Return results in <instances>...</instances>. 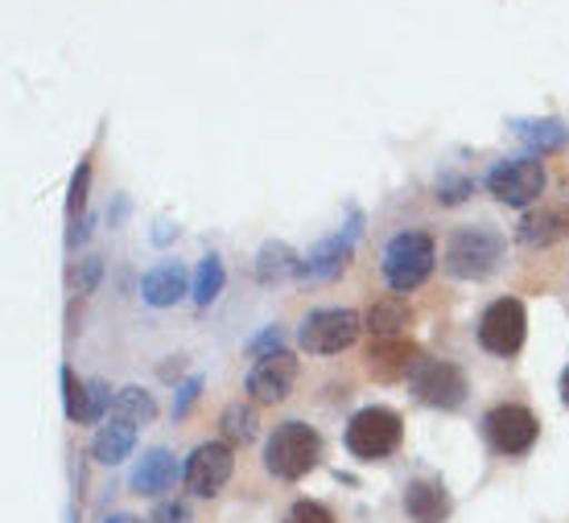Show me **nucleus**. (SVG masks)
Returning a JSON list of instances; mask_svg holds the SVG:
<instances>
[{
    "instance_id": "4be33fe9",
    "label": "nucleus",
    "mask_w": 569,
    "mask_h": 523,
    "mask_svg": "<svg viewBox=\"0 0 569 523\" xmlns=\"http://www.w3.org/2000/svg\"><path fill=\"white\" fill-rule=\"evenodd\" d=\"M112 416H124V421H132V424H144V421H153L157 416V404L144 388H120V392H116V404H112Z\"/></svg>"
},
{
    "instance_id": "9d476101",
    "label": "nucleus",
    "mask_w": 569,
    "mask_h": 523,
    "mask_svg": "<svg viewBox=\"0 0 569 523\" xmlns=\"http://www.w3.org/2000/svg\"><path fill=\"white\" fill-rule=\"evenodd\" d=\"M231 466H236V457H231L228 441H202L199 450L186 457V491L202 499L219 495L231 479Z\"/></svg>"
},
{
    "instance_id": "473e14b6",
    "label": "nucleus",
    "mask_w": 569,
    "mask_h": 523,
    "mask_svg": "<svg viewBox=\"0 0 569 523\" xmlns=\"http://www.w3.org/2000/svg\"><path fill=\"white\" fill-rule=\"evenodd\" d=\"M96 276H100V260H87V272H83V281H79V293H87V289L96 284Z\"/></svg>"
},
{
    "instance_id": "0eeeda50",
    "label": "nucleus",
    "mask_w": 569,
    "mask_h": 523,
    "mask_svg": "<svg viewBox=\"0 0 569 523\" xmlns=\"http://www.w3.org/2000/svg\"><path fill=\"white\" fill-rule=\"evenodd\" d=\"M483 429H487V441H491V450L496 453H508V457H520L537 445V433H541V424L537 416L525 409V404H499L483 416Z\"/></svg>"
},
{
    "instance_id": "cd10ccee",
    "label": "nucleus",
    "mask_w": 569,
    "mask_h": 523,
    "mask_svg": "<svg viewBox=\"0 0 569 523\" xmlns=\"http://www.w3.org/2000/svg\"><path fill=\"white\" fill-rule=\"evenodd\" d=\"M108 404H116L112 392H108V383H103V380L87 383V421H100Z\"/></svg>"
},
{
    "instance_id": "f704fd0d",
    "label": "nucleus",
    "mask_w": 569,
    "mask_h": 523,
    "mask_svg": "<svg viewBox=\"0 0 569 523\" xmlns=\"http://www.w3.org/2000/svg\"><path fill=\"white\" fill-rule=\"evenodd\" d=\"M108 523H144V520H137V515H112Z\"/></svg>"
},
{
    "instance_id": "39448f33",
    "label": "nucleus",
    "mask_w": 569,
    "mask_h": 523,
    "mask_svg": "<svg viewBox=\"0 0 569 523\" xmlns=\"http://www.w3.org/2000/svg\"><path fill=\"white\" fill-rule=\"evenodd\" d=\"M491 199L503 207H532L545 194V165L537 157H508L487 173Z\"/></svg>"
},
{
    "instance_id": "bb28decb",
    "label": "nucleus",
    "mask_w": 569,
    "mask_h": 523,
    "mask_svg": "<svg viewBox=\"0 0 569 523\" xmlns=\"http://www.w3.org/2000/svg\"><path fill=\"white\" fill-rule=\"evenodd\" d=\"M284 523H335V515H330L322 503H313V499H301V503H293V511L284 515Z\"/></svg>"
},
{
    "instance_id": "ddd939ff",
    "label": "nucleus",
    "mask_w": 569,
    "mask_h": 523,
    "mask_svg": "<svg viewBox=\"0 0 569 523\" xmlns=\"http://www.w3.org/2000/svg\"><path fill=\"white\" fill-rule=\"evenodd\" d=\"M520 243L525 248H549V243L566 240L569 235V207H541V211H528L525 219H520Z\"/></svg>"
},
{
    "instance_id": "f8f14e48",
    "label": "nucleus",
    "mask_w": 569,
    "mask_h": 523,
    "mask_svg": "<svg viewBox=\"0 0 569 523\" xmlns=\"http://www.w3.org/2000/svg\"><path fill=\"white\" fill-rule=\"evenodd\" d=\"M417 363H421V351H417L413 342H405V339H380L368 351V371L376 375V380H385V383L409 380Z\"/></svg>"
},
{
    "instance_id": "412c9836",
    "label": "nucleus",
    "mask_w": 569,
    "mask_h": 523,
    "mask_svg": "<svg viewBox=\"0 0 569 523\" xmlns=\"http://www.w3.org/2000/svg\"><path fill=\"white\" fill-rule=\"evenodd\" d=\"M400 325H409V305L400 298H385L376 301L368 310V330L376 334V339H397Z\"/></svg>"
},
{
    "instance_id": "7ed1b4c3",
    "label": "nucleus",
    "mask_w": 569,
    "mask_h": 523,
    "mask_svg": "<svg viewBox=\"0 0 569 523\" xmlns=\"http://www.w3.org/2000/svg\"><path fill=\"white\" fill-rule=\"evenodd\" d=\"M433 260H438V248H433L426 231H400V235L388 240L380 269H385V281L392 293H413L417 284L429 281Z\"/></svg>"
},
{
    "instance_id": "7c9ffc66",
    "label": "nucleus",
    "mask_w": 569,
    "mask_h": 523,
    "mask_svg": "<svg viewBox=\"0 0 569 523\" xmlns=\"http://www.w3.org/2000/svg\"><path fill=\"white\" fill-rule=\"evenodd\" d=\"M199 388H202L199 375H194V380H186V383H182V396L173 400V416H186V412H190V404H194V396H199Z\"/></svg>"
},
{
    "instance_id": "72a5a7b5",
    "label": "nucleus",
    "mask_w": 569,
    "mask_h": 523,
    "mask_svg": "<svg viewBox=\"0 0 569 523\" xmlns=\"http://www.w3.org/2000/svg\"><path fill=\"white\" fill-rule=\"evenodd\" d=\"M561 400H566V404H569V368L561 371Z\"/></svg>"
},
{
    "instance_id": "c756f323",
    "label": "nucleus",
    "mask_w": 569,
    "mask_h": 523,
    "mask_svg": "<svg viewBox=\"0 0 569 523\" xmlns=\"http://www.w3.org/2000/svg\"><path fill=\"white\" fill-rule=\"evenodd\" d=\"M248 351L257 354V359H264V354H277V351H281V330H277V325H272V330H264L260 339L248 342Z\"/></svg>"
},
{
    "instance_id": "6ab92c4d",
    "label": "nucleus",
    "mask_w": 569,
    "mask_h": 523,
    "mask_svg": "<svg viewBox=\"0 0 569 523\" xmlns=\"http://www.w3.org/2000/svg\"><path fill=\"white\" fill-rule=\"evenodd\" d=\"M512 132L532 149V153H541V157L566 149V141H569V128L561 124V120H516Z\"/></svg>"
},
{
    "instance_id": "423d86ee",
    "label": "nucleus",
    "mask_w": 569,
    "mask_h": 523,
    "mask_svg": "<svg viewBox=\"0 0 569 523\" xmlns=\"http://www.w3.org/2000/svg\"><path fill=\"white\" fill-rule=\"evenodd\" d=\"M409 388L417 392L421 404L429 409H458L467 400V375L455 363H441V359H421L409 375Z\"/></svg>"
},
{
    "instance_id": "9b49d317",
    "label": "nucleus",
    "mask_w": 569,
    "mask_h": 523,
    "mask_svg": "<svg viewBox=\"0 0 569 523\" xmlns=\"http://www.w3.org/2000/svg\"><path fill=\"white\" fill-rule=\"evenodd\" d=\"M298 383V359L289 351L264 354L257 368L248 371V392L257 404H281Z\"/></svg>"
},
{
    "instance_id": "5701e85b",
    "label": "nucleus",
    "mask_w": 569,
    "mask_h": 523,
    "mask_svg": "<svg viewBox=\"0 0 569 523\" xmlns=\"http://www.w3.org/2000/svg\"><path fill=\"white\" fill-rule=\"evenodd\" d=\"M223 281H228V272H223V260L219 255H202V264H199V272H194V301L199 305H211L219 293H223Z\"/></svg>"
},
{
    "instance_id": "2eb2a0df",
    "label": "nucleus",
    "mask_w": 569,
    "mask_h": 523,
    "mask_svg": "<svg viewBox=\"0 0 569 523\" xmlns=\"http://www.w3.org/2000/svg\"><path fill=\"white\" fill-rule=\"evenodd\" d=\"M405 511L413 523H441L450 515V495L433 479H417L405 486Z\"/></svg>"
},
{
    "instance_id": "f257e3e1",
    "label": "nucleus",
    "mask_w": 569,
    "mask_h": 523,
    "mask_svg": "<svg viewBox=\"0 0 569 523\" xmlns=\"http://www.w3.org/2000/svg\"><path fill=\"white\" fill-rule=\"evenodd\" d=\"M318 457H322V437L306 421L277 424V433L264 445V466H269V474H277L284 482L306 479L318 466Z\"/></svg>"
},
{
    "instance_id": "6e6552de",
    "label": "nucleus",
    "mask_w": 569,
    "mask_h": 523,
    "mask_svg": "<svg viewBox=\"0 0 569 523\" xmlns=\"http://www.w3.org/2000/svg\"><path fill=\"white\" fill-rule=\"evenodd\" d=\"M359 339V313L356 310H313L298 330L301 351L335 354Z\"/></svg>"
},
{
    "instance_id": "393cba45",
    "label": "nucleus",
    "mask_w": 569,
    "mask_h": 523,
    "mask_svg": "<svg viewBox=\"0 0 569 523\" xmlns=\"http://www.w3.org/2000/svg\"><path fill=\"white\" fill-rule=\"evenodd\" d=\"M62 392H67V416L87 424V383L74 380V371H62Z\"/></svg>"
},
{
    "instance_id": "f3484780",
    "label": "nucleus",
    "mask_w": 569,
    "mask_h": 523,
    "mask_svg": "<svg viewBox=\"0 0 569 523\" xmlns=\"http://www.w3.org/2000/svg\"><path fill=\"white\" fill-rule=\"evenodd\" d=\"M137 445V424L124 421V416H112L108 424H100V433L91 441V453H96V462L103 466H116V462H124Z\"/></svg>"
},
{
    "instance_id": "aec40b11",
    "label": "nucleus",
    "mask_w": 569,
    "mask_h": 523,
    "mask_svg": "<svg viewBox=\"0 0 569 523\" xmlns=\"http://www.w3.org/2000/svg\"><path fill=\"white\" fill-rule=\"evenodd\" d=\"M293 272H301V260L293 255V248H289V243H264V248H260L257 276L264 284L284 281V276H293Z\"/></svg>"
},
{
    "instance_id": "4468645a",
    "label": "nucleus",
    "mask_w": 569,
    "mask_h": 523,
    "mask_svg": "<svg viewBox=\"0 0 569 523\" xmlns=\"http://www.w3.org/2000/svg\"><path fill=\"white\" fill-rule=\"evenodd\" d=\"M186 293V269L182 260H161L157 269L144 272L141 281V298L157 310H166V305H178Z\"/></svg>"
},
{
    "instance_id": "1a4fd4ad",
    "label": "nucleus",
    "mask_w": 569,
    "mask_h": 523,
    "mask_svg": "<svg viewBox=\"0 0 569 523\" xmlns=\"http://www.w3.org/2000/svg\"><path fill=\"white\" fill-rule=\"evenodd\" d=\"M479 342H483V351L512 359L525 346V305L516 298L491 301L479 318Z\"/></svg>"
},
{
    "instance_id": "a211bd4d",
    "label": "nucleus",
    "mask_w": 569,
    "mask_h": 523,
    "mask_svg": "<svg viewBox=\"0 0 569 523\" xmlns=\"http://www.w3.org/2000/svg\"><path fill=\"white\" fill-rule=\"evenodd\" d=\"M178 479V462L170 450H153L141 457V466L132 470V491L137 495H161L170 491V482Z\"/></svg>"
},
{
    "instance_id": "a878e982",
    "label": "nucleus",
    "mask_w": 569,
    "mask_h": 523,
    "mask_svg": "<svg viewBox=\"0 0 569 523\" xmlns=\"http://www.w3.org/2000/svg\"><path fill=\"white\" fill-rule=\"evenodd\" d=\"M467 194H470L467 178H458V173H441V178H438V194H433V199L446 202V207H455V202H462Z\"/></svg>"
},
{
    "instance_id": "20e7f679",
    "label": "nucleus",
    "mask_w": 569,
    "mask_h": 523,
    "mask_svg": "<svg viewBox=\"0 0 569 523\" xmlns=\"http://www.w3.org/2000/svg\"><path fill=\"white\" fill-rule=\"evenodd\" d=\"M405 424L392 409H363L347 424V450L356 453L359 462H380L400 445Z\"/></svg>"
},
{
    "instance_id": "dca6fc26",
    "label": "nucleus",
    "mask_w": 569,
    "mask_h": 523,
    "mask_svg": "<svg viewBox=\"0 0 569 523\" xmlns=\"http://www.w3.org/2000/svg\"><path fill=\"white\" fill-rule=\"evenodd\" d=\"M351 243H356V231H347V235L339 231V235L322 240L310 252V260L301 264V276H313V281H335V276L347 269V260H351Z\"/></svg>"
},
{
    "instance_id": "f03ea898",
    "label": "nucleus",
    "mask_w": 569,
    "mask_h": 523,
    "mask_svg": "<svg viewBox=\"0 0 569 523\" xmlns=\"http://www.w3.org/2000/svg\"><path fill=\"white\" fill-rule=\"evenodd\" d=\"M503 260V235L496 227H462L446 243V272L458 281H487Z\"/></svg>"
},
{
    "instance_id": "c85d7f7f",
    "label": "nucleus",
    "mask_w": 569,
    "mask_h": 523,
    "mask_svg": "<svg viewBox=\"0 0 569 523\" xmlns=\"http://www.w3.org/2000/svg\"><path fill=\"white\" fill-rule=\"evenodd\" d=\"M87 182H91V165L87 161H79V170H74V182H71V199H67V214H79L87 202Z\"/></svg>"
},
{
    "instance_id": "2f4dec72",
    "label": "nucleus",
    "mask_w": 569,
    "mask_h": 523,
    "mask_svg": "<svg viewBox=\"0 0 569 523\" xmlns=\"http://www.w3.org/2000/svg\"><path fill=\"white\" fill-rule=\"evenodd\" d=\"M190 520V507L186 503H166V507L157 511V523H186Z\"/></svg>"
},
{
    "instance_id": "b1692460",
    "label": "nucleus",
    "mask_w": 569,
    "mask_h": 523,
    "mask_svg": "<svg viewBox=\"0 0 569 523\" xmlns=\"http://www.w3.org/2000/svg\"><path fill=\"white\" fill-rule=\"evenodd\" d=\"M223 437L236 441V445L257 437V412L243 409V404H231V409L223 412Z\"/></svg>"
}]
</instances>
